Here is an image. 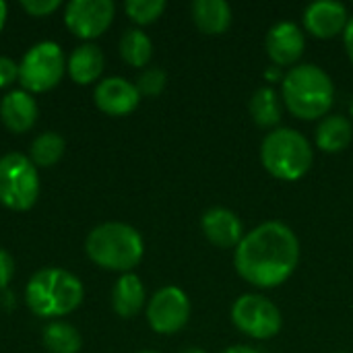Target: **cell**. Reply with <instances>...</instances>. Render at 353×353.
<instances>
[{"instance_id": "1", "label": "cell", "mask_w": 353, "mask_h": 353, "mask_svg": "<svg viewBox=\"0 0 353 353\" xmlns=\"http://www.w3.org/2000/svg\"><path fill=\"white\" fill-rule=\"evenodd\" d=\"M300 263V240L283 221H265L246 232L234 252L236 273L259 290L283 285Z\"/></svg>"}, {"instance_id": "2", "label": "cell", "mask_w": 353, "mask_h": 353, "mask_svg": "<svg viewBox=\"0 0 353 353\" xmlns=\"http://www.w3.org/2000/svg\"><path fill=\"white\" fill-rule=\"evenodd\" d=\"M281 99L292 116L300 120H323L335 103V85L321 66L300 62L285 72Z\"/></svg>"}, {"instance_id": "3", "label": "cell", "mask_w": 353, "mask_h": 353, "mask_svg": "<svg viewBox=\"0 0 353 353\" xmlns=\"http://www.w3.org/2000/svg\"><path fill=\"white\" fill-rule=\"evenodd\" d=\"M85 250L97 267L124 275L132 273V269L143 261L145 242L132 225L122 221H108L89 232Z\"/></svg>"}, {"instance_id": "4", "label": "cell", "mask_w": 353, "mask_h": 353, "mask_svg": "<svg viewBox=\"0 0 353 353\" xmlns=\"http://www.w3.org/2000/svg\"><path fill=\"white\" fill-rule=\"evenodd\" d=\"M83 298L85 290L81 279L58 267L37 271L25 288V302L29 310L41 319L66 316L83 304Z\"/></svg>"}, {"instance_id": "5", "label": "cell", "mask_w": 353, "mask_h": 353, "mask_svg": "<svg viewBox=\"0 0 353 353\" xmlns=\"http://www.w3.org/2000/svg\"><path fill=\"white\" fill-rule=\"evenodd\" d=\"M314 161L310 141L296 128L277 126L261 143V163L277 180L296 182L304 178Z\"/></svg>"}, {"instance_id": "6", "label": "cell", "mask_w": 353, "mask_h": 353, "mask_svg": "<svg viewBox=\"0 0 353 353\" xmlns=\"http://www.w3.org/2000/svg\"><path fill=\"white\" fill-rule=\"evenodd\" d=\"M39 174L29 155L6 153L0 157V205L10 211H27L37 203Z\"/></svg>"}, {"instance_id": "7", "label": "cell", "mask_w": 353, "mask_h": 353, "mask_svg": "<svg viewBox=\"0 0 353 353\" xmlns=\"http://www.w3.org/2000/svg\"><path fill=\"white\" fill-rule=\"evenodd\" d=\"M66 70L62 48L56 41H39L31 46L19 62V83L29 93H46L54 89Z\"/></svg>"}, {"instance_id": "8", "label": "cell", "mask_w": 353, "mask_h": 353, "mask_svg": "<svg viewBox=\"0 0 353 353\" xmlns=\"http://www.w3.org/2000/svg\"><path fill=\"white\" fill-rule=\"evenodd\" d=\"M230 316L240 333L256 341L277 337L283 327L281 310L263 294H242L232 304Z\"/></svg>"}, {"instance_id": "9", "label": "cell", "mask_w": 353, "mask_h": 353, "mask_svg": "<svg viewBox=\"0 0 353 353\" xmlns=\"http://www.w3.org/2000/svg\"><path fill=\"white\" fill-rule=\"evenodd\" d=\"M190 319V300L184 290L165 285L157 290L147 304V323L159 335H174Z\"/></svg>"}, {"instance_id": "10", "label": "cell", "mask_w": 353, "mask_h": 353, "mask_svg": "<svg viewBox=\"0 0 353 353\" xmlns=\"http://www.w3.org/2000/svg\"><path fill=\"white\" fill-rule=\"evenodd\" d=\"M114 14L112 0H70L64 8V23L77 37L95 39L110 29Z\"/></svg>"}, {"instance_id": "11", "label": "cell", "mask_w": 353, "mask_h": 353, "mask_svg": "<svg viewBox=\"0 0 353 353\" xmlns=\"http://www.w3.org/2000/svg\"><path fill=\"white\" fill-rule=\"evenodd\" d=\"M265 50L271 62L279 68L300 64L306 50V35L302 27L294 21L275 23L265 37Z\"/></svg>"}, {"instance_id": "12", "label": "cell", "mask_w": 353, "mask_h": 353, "mask_svg": "<svg viewBox=\"0 0 353 353\" xmlns=\"http://www.w3.org/2000/svg\"><path fill=\"white\" fill-rule=\"evenodd\" d=\"M304 29L319 39H333L343 35L350 23V10L339 0H316L304 8Z\"/></svg>"}, {"instance_id": "13", "label": "cell", "mask_w": 353, "mask_h": 353, "mask_svg": "<svg viewBox=\"0 0 353 353\" xmlns=\"http://www.w3.org/2000/svg\"><path fill=\"white\" fill-rule=\"evenodd\" d=\"M95 105L108 116H126L137 110L141 93L134 83L124 77H108L95 87Z\"/></svg>"}, {"instance_id": "14", "label": "cell", "mask_w": 353, "mask_h": 353, "mask_svg": "<svg viewBox=\"0 0 353 353\" xmlns=\"http://www.w3.org/2000/svg\"><path fill=\"white\" fill-rule=\"evenodd\" d=\"M205 238L217 248H236L244 238L242 219L228 207H211L201 217Z\"/></svg>"}, {"instance_id": "15", "label": "cell", "mask_w": 353, "mask_h": 353, "mask_svg": "<svg viewBox=\"0 0 353 353\" xmlns=\"http://www.w3.org/2000/svg\"><path fill=\"white\" fill-rule=\"evenodd\" d=\"M37 101L25 89H12L0 101V120L10 132H27L37 122Z\"/></svg>"}, {"instance_id": "16", "label": "cell", "mask_w": 353, "mask_h": 353, "mask_svg": "<svg viewBox=\"0 0 353 353\" xmlns=\"http://www.w3.org/2000/svg\"><path fill=\"white\" fill-rule=\"evenodd\" d=\"M190 14L199 31L205 35H221L230 29L234 12L225 0H194Z\"/></svg>"}, {"instance_id": "17", "label": "cell", "mask_w": 353, "mask_h": 353, "mask_svg": "<svg viewBox=\"0 0 353 353\" xmlns=\"http://www.w3.org/2000/svg\"><path fill=\"white\" fill-rule=\"evenodd\" d=\"M353 141V124L341 114L325 116L314 132V143L323 153H341Z\"/></svg>"}, {"instance_id": "18", "label": "cell", "mask_w": 353, "mask_h": 353, "mask_svg": "<svg viewBox=\"0 0 353 353\" xmlns=\"http://www.w3.org/2000/svg\"><path fill=\"white\" fill-rule=\"evenodd\" d=\"M103 66H105L103 52L95 43H83L74 48L66 60V70L70 79L79 85H89L97 81L103 72Z\"/></svg>"}, {"instance_id": "19", "label": "cell", "mask_w": 353, "mask_h": 353, "mask_svg": "<svg viewBox=\"0 0 353 353\" xmlns=\"http://www.w3.org/2000/svg\"><path fill=\"white\" fill-rule=\"evenodd\" d=\"M145 302H147V294L139 275L134 273L120 275V279L112 290V306L116 314L122 319H132L145 308Z\"/></svg>"}, {"instance_id": "20", "label": "cell", "mask_w": 353, "mask_h": 353, "mask_svg": "<svg viewBox=\"0 0 353 353\" xmlns=\"http://www.w3.org/2000/svg\"><path fill=\"white\" fill-rule=\"evenodd\" d=\"M283 99H281V93H277L271 85H263L259 87L250 101H248V112H250V118L256 126L261 128H277V124L281 122V116H283Z\"/></svg>"}, {"instance_id": "21", "label": "cell", "mask_w": 353, "mask_h": 353, "mask_svg": "<svg viewBox=\"0 0 353 353\" xmlns=\"http://www.w3.org/2000/svg\"><path fill=\"white\" fill-rule=\"evenodd\" d=\"M43 347L50 353H79L83 347L81 333L64 321H52L41 333Z\"/></svg>"}, {"instance_id": "22", "label": "cell", "mask_w": 353, "mask_h": 353, "mask_svg": "<svg viewBox=\"0 0 353 353\" xmlns=\"http://www.w3.org/2000/svg\"><path fill=\"white\" fill-rule=\"evenodd\" d=\"M120 56L130 66H137V68L147 66L151 56H153V41H151V37L143 29H139V27L126 29L122 33V37H120Z\"/></svg>"}, {"instance_id": "23", "label": "cell", "mask_w": 353, "mask_h": 353, "mask_svg": "<svg viewBox=\"0 0 353 353\" xmlns=\"http://www.w3.org/2000/svg\"><path fill=\"white\" fill-rule=\"evenodd\" d=\"M64 149L66 143L58 132H41L39 137L33 139L29 147V159L33 161L35 168H52L62 159Z\"/></svg>"}, {"instance_id": "24", "label": "cell", "mask_w": 353, "mask_h": 353, "mask_svg": "<svg viewBox=\"0 0 353 353\" xmlns=\"http://www.w3.org/2000/svg\"><path fill=\"white\" fill-rule=\"evenodd\" d=\"M165 6H168L165 0H126L124 2V10L128 19L134 21L137 25L155 23L163 14Z\"/></svg>"}, {"instance_id": "25", "label": "cell", "mask_w": 353, "mask_h": 353, "mask_svg": "<svg viewBox=\"0 0 353 353\" xmlns=\"http://www.w3.org/2000/svg\"><path fill=\"white\" fill-rule=\"evenodd\" d=\"M165 83H168L165 70L159 68V66H149V68H145L139 74V79H137L134 85H137V89H139L141 95L153 97V95H159L165 89Z\"/></svg>"}, {"instance_id": "26", "label": "cell", "mask_w": 353, "mask_h": 353, "mask_svg": "<svg viewBox=\"0 0 353 353\" xmlns=\"http://www.w3.org/2000/svg\"><path fill=\"white\" fill-rule=\"evenodd\" d=\"M21 6L31 17H48L60 8V0H23Z\"/></svg>"}, {"instance_id": "27", "label": "cell", "mask_w": 353, "mask_h": 353, "mask_svg": "<svg viewBox=\"0 0 353 353\" xmlns=\"http://www.w3.org/2000/svg\"><path fill=\"white\" fill-rule=\"evenodd\" d=\"M14 81H19V64L8 56H0V89L12 85Z\"/></svg>"}, {"instance_id": "28", "label": "cell", "mask_w": 353, "mask_h": 353, "mask_svg": "<svg viewBox=\"0 0 353 353\" xmlns=\"http://www.w3.org/2000/svg\"><path fill=\"white\" fill-rule=\"evenodd\" d=\"M14 275V259L8 250L0 248V292L6 290Z\"/></svg>"}, {"instance_id": "29", "label": "cell", "mask_w": 353, "mask_h": 353, "mask_svg": "<svg viewBox=\"0 0 353 353\" xmlns=\"http://www.w3.org/2000/svg\"><path fill=\"white\" fill-rule=\"evenodd\" d=\"M343 46H345V52H347V56H350V60H352L353 64V17L350 19L347 27L343 31Z\"/></svg>"}, {"instance_id": "30", "label": "cell", "mask_w": 353, "mask_h": 353, "mask_svg": "<svg viewBox=\"0 0 353 353\" xmlns=\"http://www.w3.org/2000/svg\"><path fill=\"white\" fill-rule=\"evenodd\" d=\"M283 77H285V72L279 68V66H269L267 70H265V79L269 81V83H281L283 81Z\"/></svg>"}, {"instance_id": "31", "label": "cell", "mask_w": 353, "mask_h": 353, "mask_svg": "<svg viewBox=\"0 0 353 353\" xmlns=\"http://www.w3.org/2000/svg\"><path fill=\"white\" fill-rule=\"evenodd\" d=\"M221 353H261L256 347H250V345H230L225 347Z\"/></svg>"}, {"instance_id": "32", "label": "cell", "mask_w": 353, "mask_h": 353, "mask_svg": "<svg viewBox=\"0 0 353 353\" xmlns=\"http://www.w3.org/2000/svg\"><path fill=\"white\" fill-rule=\"evenodd\" d=\"M6 17H8V6H6V2L0 0V31H2V27L6 23Z\"/></svg>"}, {"instance_id": "33", "label": "cell", "mask_w": 353, "mask_h": 353, "mask_svg": "<svg viewBox=\"0 0 353 353\" xmlns=\"http://www.w3.org/2000/svg\"><path fill=\"white\" fill-rule=\"evenodd\" d=\"M180 353H207L205 350H201V347H186V350H182Z\"/></svg>"}, {"instance_id": "34", "label": "cell", "mask_w": 353, "mask_h": 353, "mask_svg": "<svg viewBox=\"0 0 353 353\" xmlns=\"http://www.w3.org/2000/svg\"><path fill=\"white\" fill-rule=\"evenodd\" d=\"M139 353H159V352H153V350H145V352H139Z\"/></svg>"}, {"instance_id": "35", "label": "cell", "mask_w": 353, "mask_h": 353, "mask_svg": "<svg viewBox=\"0 0 353 353\" xmlns=\"http://www.w3.org/2000/svg\"><path fill=\"white\" fill-rule=\"evenodd\" d=\"M350 112H352V116H353V97H352V103H350Z\"/></svg>"}, {"instance_id": "36", "label": "cell", "mask_w": 353, "mask_h": 353, "mask_svg": "<svg viewBox=\"0 0 353 353\" xmlns=\"http://www.w3.org/2000/svg\"><path fill=\"white\" fill-rule=\"evenodd\" d=\"M339 353H345V352H339Z\"/></svg>"}]
</instances>
